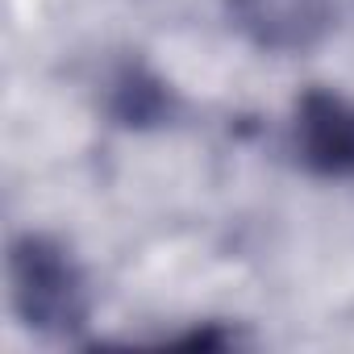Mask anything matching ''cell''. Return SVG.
Masks as SVG:
<instances>
[{
  "label": "cell",
  "mask_w": 354,
  "mask_h": 354,
  "mask_svg": "<svg viewBox=\"0 0 354 354\" xmlns=\"http://www.w3.org/2000/svg\"><path fill=\"white\" fill-rule=\"evenodd\" d=\"M17 317L38 333H75L88 321V279L80 263L50 238L26 234L9 254Z\"/></svg>",
  "instance_id": "6da1fadb"
},
{
  "label": "cell",
  "mask_w": 354,
  "mask_h": 354,
  "mask_svg": "<svg viewBox=\"0 0 354 354\" xmlns=\"http://www.w3.org/2000/svg\"><path fill=\"white\" fill-rule=\"evenodd\" d=\"M230 17L259 50L300 55L333 30V0H230Z\"/></svg>",
  "instance_id": "7a4b0ae2"
},
{
  "label": "cell",
  "mask_w": 354,
  "mask_h": 354,
  "mask_svg": "<svg viewBox=\"0 0 354 354\" xmlns=\"http://www.w3.org/2000/svg\"><path fill=\"white\" fill-rule=\"evenodd\" d=\"M296 150L321 175H354V100L308 92L296 104Z\"/></svg>",
  "instance_id": "3957f363"
},
{
  "label": "cell",
  "mask_w": 354,
  "mask_h": 354,
  "mask_svg": "<svg viewBox=\"0 0 354 354\" xmlns=\"http://www.w3.org/2000/svg\"><path fill=\"white\" fill-rule=\"evenodd\" d=\"M158 113H162V88L138 71H125L117 84V117L133 125V121H154Z\"/></svg>",
  "instance_id": "277c9868"
}]
</instances>
